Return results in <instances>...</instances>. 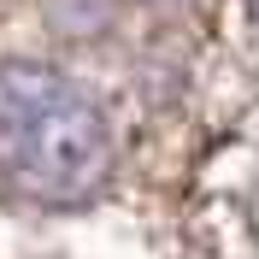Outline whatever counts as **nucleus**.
I'll return each mask as SVG.
<instances>
[{
    "instance_id": "f257e3e1",
    "label": "nucleus",
    "mask_w": 259,
    "mask_h": 259,
    "mask_svg": "<svg viewBox=\"0 0 259 259\" xmlns=\"http://www.w3.org/2000/svg\"><path fill=\"white\" fill-rule=\"evenodd\" d=\"M112 171V130L65 77L0 71V183L30 200H82Z\"/></svg>"
}]
</instances>
